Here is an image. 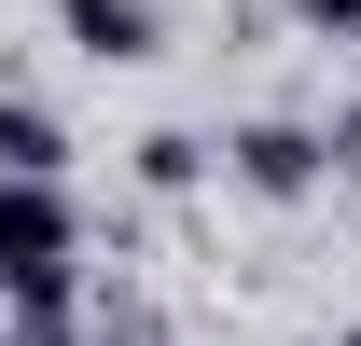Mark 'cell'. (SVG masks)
Segmentation results:
<instances>
[{
  "label": "cell",
  "instance_id": "obj_4",
  "mask_svg": "<svg viewBox=\"0 0 361 346\" xmlns=\"http://www.w3.org/2000/svg\"><path fill=\"white\" fill-rule=\"evenodd\" d=\"M0 167L14 180H70V125H56L42 97H0Z\"/></svg>",
  "mask_w": 361,
  "mask_h": 346
},
{
  "label": "cell",
  "instance_id": "obj_1",
  "mask_svg": "<svg viewBox=\"0 0 361 346\" xmlns=\"http://www.w3.org/2000/svg\"><path fill=\"white\" fill-rule=\"evenodd\" d=\"M84 222H70V180H14L0 167V305L28 346H70L84 333Z\"/></svg>",
  "mask_w": 361,
  "mask_h": 346
},
{
  "label": "cell",
  "instance_id": "obj_3",
  "mask_svg": "<svg viewBox=\"0 0 361 346\" xmlns=\"http://www.w3.org/2000/svg\"><path fill=\"white\" fill-rule=\"evenodd\" d=\"M56 42L84 56V70H153L167 56V14L153 0H56Z\"/></svg>",
  "mask_w": 361,
  "mask_h": 346
},
{
  "label": "cell",
  "instance_id": "obj_9",
  "mask_svg": "<svg viewBox=\"0 0 361 346\" xmlns=\"http://www.w3.org/2000/svg\"><path fill=\"white\" fill-rule=\"evenodd\" d=\"M348 56H361V42H348Z\"/></svg>",
  "mask_w": 361,
  "mask_h": 346
},
{
  "label": "cell",
  "instance_id": "obj_2",
  "mask_svg": "<svg viewBox=\"0 0 361 346\" xmlns=\"http://www.w3.org/2000/svg\"><path fill=\"white\" fill-rule=\"evenodd\" d=\"M223 180H236V194H264V208H306L319 180H334V139L292 125V111H264V125H236V139H223Z\"/></svg>",
  "mask_w": 361,
  "mask_h": 346
},
{
  "label": "cell",
  "instance_id": "obj_6",
  "mask_svg": "<svg viewBox=\"0 0 361 346\" xmlns=\"http://www.w3.org/2000/svg\"><path fill=\"white\" fill-rule=\"evenodd\" d=\"M292 28H319V42H361V0H292Z\"/></svg>",
  "mask_w": 361,
  "mask_h": 346
},
{
  "label": "cell",
  "instance_id": "obj_5",
  "mask_svg": "<svg viewBox=\"0 0 361 346\" xmlns=\"http://www.w3.org/2000/svg\"><path fill=\"white\" fill-rule=\"evenodd\" d=\"M209 167H223V139H195V125H153V139H139V194H195Z\"/></svg>",
  "mask_w": 361,
  "mask_h": 346
},
{
  "label": "cell",
  "instance_id": "obj_7",
  "mask_svg": "<svg viewBox=\"0 0 361 346\" xmlns=\"http://www.w3.org/2000/svg\"><path fill=\"white\" fill-rule=\"evenodd\" d=\"M0 346H28V333H14V305H0Z\"/></svg>",
  "mask_w": 361,
  "mask_h": 346
},
{
  "label": "cell",
  "instance_id": "obj_8",
  "mask_svg": "<svg viewBox=\"0 0 361 346\" xmlns=\"http://www.w3.org/2000/svg\"><path fill=\"white\" fill-rule=\"evenodd\" d=\"M334 346H361V319H348V333H334Z\"/></svg>",
  "mask_w": 361,
  "mask_h": 346
}]
</instances>
